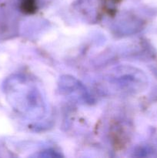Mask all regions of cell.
I'll list each match as a JSON object with an SVG mask.
<instances>
[{
  "label": "cell",
  "instance_id": "cell-1",
  "mask_svg": "<svg viewBox=\"0 0 157 158\" xmlns=\"http://www.w3.org/2000/svg\"><path fill=\"white\" fill-rule=\"evenodd\" d=\"M22 9L27 13H32L35 11V0H25L22 3Z\"/></svg>",
  "mask_w": 157,
  "mask_h": 158
}]
</instances>
